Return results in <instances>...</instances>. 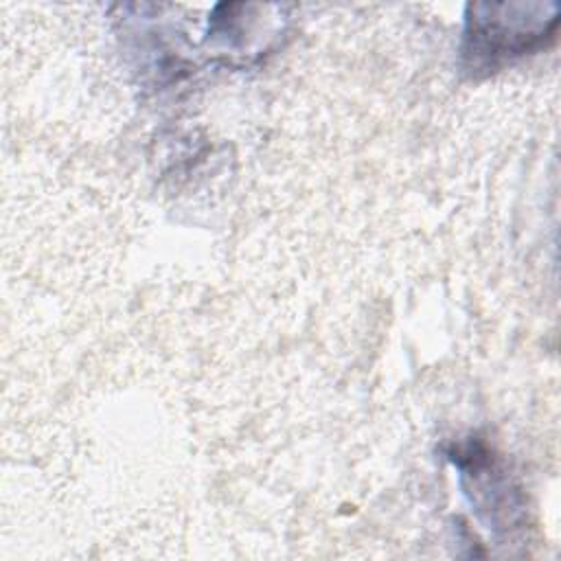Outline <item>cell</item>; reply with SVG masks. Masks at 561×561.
I'll list each match as a JSON object with an SVG mask.
<instances>
[{"label": "cell", "instance_id": "cell-1", "mask_svg": "<svg viewBox=\"0 0 561 561\" xmlns=\"http://www.w3.org/2000/svg\"><path fill=\"white\" fill-rule=\"evenodd\" d=\"M471 22V55L491 57V64L497 57L522 55L530 44L539 42L541 35H548L557 24V18H473Z\"/></svg>", "mask_w": 561, "mask_h": 561}]
</instances>
